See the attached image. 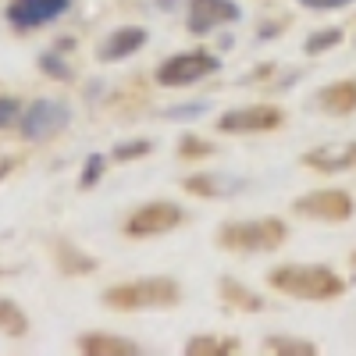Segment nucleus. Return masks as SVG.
Returning <instances> with one entry per match:
<instances>
[{"label": "nucleus", "mask_w": 356, "mask_h": 356, "mask_svg": "<svg viewBox=\"0 0 356 356\" xmlns=\"http://www.w3.org/2000/svg\"><path fill=\"white\" fill-rule=\"evenodd\" d=\"M267 278L278 292L300 296V300H335L346 292V282L324 264H282Z\"/></svg>", "instance_id": "obj_1"}, {"label": "nucleus", "mask_w": 356, "mask_h": 356, "mask_svg": "<svg viewBox=\"0 0 356 356\" xmlns=\"http://www.w3.org/2000/svg\"><path fill=\"white\" fill-rule=\"evenodd\" d=\"M182 300V289L175 278H139L125 285H111L104 292V303L114 310H157V307H175Z\"/></svg>", "instance_id": "obj_2"}, {"label": "nucleus", "mask_w": 356, "mask_h": 356, "mask_svg": "<svg viewBox=\"0 0 356 356\" xmlns=\"http://www.w3.org/2000/svg\"><path fill=\"white\" fill-rule=\"evenodd\" d=\"M218 243L235 253H267L285 243L282 218H253V221H228L218 232Z\"/></svg>", "instance_id": "obj_3"}, {"label": "nucleus", "mask_w": 356, "mask_h": 356, "mask_svg": "<svg viewBox=\"0 0 356 356\" xmlns=\"http://www.w3.org/2000/svg\"><path fill=\"white\" fill-rule=\"evenodd\" d=\"M68 122H72L68 104L43 97V100H33V104L22 111L18 132H22V139H29V143H50L54 136H61V132L68 129Z\"/></svg>", "instance_id": "obj_4"}, {"label": "nucleus", "mask_w": 356, "mask_h": 356, "mask_svg": "<svg viewBox=\"0 0 356 356\" xmlns=\"http://www.w3.org/2000/svg\"><path fill=\"white\" fill-rule=\"evenodd\" d=\"M182 221H186V211H182L178 203H171V200L143 203L139 211L125 221V235H132V239H150V235L175 232Z\"/></svg>", "instance_id": "obj_5"}, {"label": "nucleus", "mask_w": 356, "mask_h": 356, "mask_svg": "<svg viewBox=\"0 0 356 356\" xmlns=\"http://www.w3.org/2000/svg\"><path fill=\"white\" fill-rule=\"evenodd\" d=\"M221 68V61L214 54H175L157 68V82L161 86H189V82H200L207 75H214Z\"/></svg>", "instance_id": "obj_6"}, {"label": "nucleus", "mask_w": 356, "mask_h": 356, "mask_svg": "<svg viewBox=\"0 0 356 356\" xmlns=\"http://www.w3.org/2000/svg\"><path fill=\"white\" fill-rule=\"evenodd\" d=\"M296 214L303 218H317V221H346L353 218V196L342 193V189H317V193H307L292 203Z\"/></svg>", "instance_id": "obj_7"}, {"label": "nucleus", "mask_w": 356, "mask_h": 356, "mask_svg": "<svg viewBox=\"0 0 356 356\" xmlns=\"http://www.w3.org/2000/svg\"><path fill=\"white\" fill-rule=\"evenodd\" d=\"M282 118H285V114H282L278 107L253 104V107L225 111V114L218 118V129H221V132H267V129H278Z\"/></svg>", "instance_id": "obj_8"}, {"label": "nucleus", "mask_w": 356, "mask_h": 356, "mask_svg": "<svg viewBox=\"0 0 356 356\" xmlns=\"http://www.w3.org/2000/svg\"><path fill=\"white\" fill-rule=\"evenodd\" d=\"M243 11L232 0H189V33L196 36H211L218 25L239 22Z\"/></svg>", "instance_id": "obj_9"}, {"label": "nucleus", "mask_w": 356, "mask_h": 356, "mask_svg": "<svg viewBox=\"0 0 356 356\" xmlns=\"http://www.w3.org/2000/svg\"><path fill=\"white\" fill-rule=\"evenodd\" d=\"M68 4L72 0H11L8 4V22L18 29V33H29V29L47 25L57 15H65Z\"/></svg>", "instance_id": "obj_10"}, {"label": "nucleus", "mask_w": 356, "mask_h": 356, "mask_svg": "<svg viewBox=\"0 0 356 356\" xmlns=\"http://www.w3.org/2000/svg\"><path fill=\"white\" fill-rule=\"evenodd\" d=\"M146 47V29L143 25H125V29H114L107 36V43L100 47V61H125L136 50Z\"/></svg>", "instance_id": "obj_11"}, {"label": "nucleus", "mask_w": 356, "mask_h": 356, "mask_svg": "<svg viewBox=\"0 0 356 356\" xmlns=\"http://www.w3.org/2000/svg\"><path fill=\"white\" fill-rule=\"evenodd\" d=\"M79 349L86 356H136L139 346L129 342V339H118V335H82L79 339Z\"/></svg>", "instance_id": "obj_12"}, {"label": "nucleus", "mask_w": 356, "mask_h": 356, "mask_svg": "<svg viewBox=\"0 0 356 356\" xmlns=\"http://www.w3.org/2000/svg\"><path fill=\"white\" fill-rule=\"evenodd\" d=\"M321 107H328L335 114H346L356 107V82H339V86H328L321 93Z\"/></svg>", "instance_id": "obj_13"}, {"label": "nucleus", "mask_w": 356, "mask_h": 356, "mask_svg": "<svg viewBox=\"0 0 356 356\" xmlns=\"http://www.w3.org/2000/svg\"><path fill=\"white\" fill-rule=\"evenodd\" d=\"M221 353H239V339H214L200 335L186 346V356H221Z\"/></svg>", "instance_id": "obj_14"}, {"label": "nucleus", "mask_w": 356, "mask_h": 356, "mask_svg": "<svg viewBox=\"0 0 356 356\" xmlns=\"http://www.w3.org/2000/svg\"><path fill=\"white\" fill-rule=\"evenodd\" d=\"M0 332H4V335H25V332H29L25 310H22L18 303L4 300V296H0Z\"/></svg>", "instance_id": "obj_15"}, {"label": "nucleus", "mask_w": 356, "mask_h": 356, "mask_svg": "<svg viewBox=\"0 0 356 356\" xmlns=\"http://www.w3.org/2000/svg\"><path fill=\"white\" fill-rule=\"evenodd\" d=\"M307 164L321 168V171H342L349 164H356V143L349 146L346 154H328V150H317V154H307Z\"/></svg>", "instance_id": "obj_16"}, {"label": "nucleus", "mask_w": 356, "mask_h": 356, "mask_svg": "<svg viewBox=\"0 0 356 356\" xmlns=\"http://www.w3.org/2000/svg\"><path fill=\"white\" fill-rule=\"evenodd\" d=\"M264 349L267 353H289V356H314L317 353L314 342H307V339H285V335H271L264 342Z\"/></svg>", "instance_id": "obj_17"}, {"label": "nucleus", "mask_w": 356, "mask_h": 356, "mask_svg": "<svg viewBox=\"0 0 356 356\" xmlns=\"http://www.w3.org/2000/svg\"><path fill=\"white\" fill-rule=\"evenodd\" d=\"M339 43H342V29H321V33H314V36L307 40V54L317 57V54L332 50V47H339Z\"/></svg>", "instance_id": "obj_18"}, {"label": "nucleus", "mask_w": 356, "mask_h": 356, "mask_svg": "<svg viewBox=\"0 0 356 356\" xmlns=\"http://www.w3.org/2000/svg\"><path fill=\"white\" fill-rule=\"evenodd\" d=\"M104 171H107V157H100V154H89L86 157V164H82V178H79V186L82 189H93L100 178H104Z\"/></svg>", "instance_id": "obj_19"}, {"label": "nucleus", "mask_w": 356, "mask_h": 356, "mask_svg": "<svg viewBox=\"0 0 356 356\" xmlns=\"http://www.w3.org/2000/svg\"><path fill=\"white\" fill-rule=\"evenodd\" d=\"M225 296H228L232 303L246 307V310H260V300H257V296H250V292H246V285H235L232 278H225Z\"/></svg>", "instance_id": "obj_20"}, {"label": "nucleus", "mask_w": 356, "mask_h": 356, "mask_svg": "<svg viewBox=\"0 0 356 356\" xmlns=\"http://www.w3.org/2000/svg\"><path fill=\"white\" fill-rule=\"evenodd\" d=\"M211 111V104L207 100H196V104H178V107H168L164 118L168 122H186V118H196V114H207Z\"/></svg>", "instance_id": "obj_21"}, {"label": "nucleus", "mask_w": 356, "mask_h": 356, "mask_svg": "<svg viewBox=\"0 0 356 356\" xmlns=\"http://www.w3.org/2000/svg\"><path fill=\"white\" fill-rule=\"evenodd\" d=\"M186 189H193V193H207V196H214V193H228V189H239V186H221V178H214V175H207V178H189V182H186Z\"/></svg>", "instance_id": "obj_22"}, {"label": "nucleus", "mask_w": 356, "mask_h": 356, "mask_svg": "<svg viewBox=\"0 0 356 356\" xmlns=\"http://www.w3.org/2000/svg\"><path fill=\"white\" fill-rule=\"evenodd\" d=\"M154 146L146 143V139H136V143H125V146H118L114 150V161H136V157H146Z\"/></svg>", "instance_id": "obj_23"}, {"label": "nucleus", "mask_w": 356, "mask_h": 356, "mask_svg": "<svg viewBox=\"0 0 356 356\" xmlns=\"http://www.w3.org/2000/svg\"><path fill=\"white\" fill-rule=\"evenodd\" d=\"M40 68H43L50 79H72V68H68L57 54H43V57H40Z\"/></svg>", "instance_id": "obj_24"}, {"label": "nucleus", "mask_w": 356, "mask_h": 356, "mask_svg": "<svg viewBox=\"0 0 356 356\" xmlns=\"http://www.w3.org/2000/svg\"><path fill=\"white\" fill-rule=\"evenodd\" d=\"M18 118H22V104H18L15 97H0V129L15 125Z\"/></svg>", "instance_id": "obj_25"}, {"label": "nucleus", "mask_w": 356, "mask_h": 356, "mask_svg": "<svg viewBox=\"0 0 356 356\" xmlns=\"http://www.w3.org/2000/svg\"><path fill=\"white\" fill-rule=\"evenodd\" d=\"M303 8H314V11H328V8H346L353 0H300Z\"/></svg>", "instance_id": "obj_26"}, {"label": "nucleus", "mask_w": 356, "mask_h": 356, "mask_svg": "<svg viewBox=\"0 0 356 356\" xmlns=\"http://www.w3.org/2000/svg\"><path fill=\"white\" fill-rule=\"evenodd\" d=\"M157 4H161V11H175V8H178V0H157Z\"/></svg>", "instance_id": "obj_27"}, {"label": "nucleus", "mask_w": 356, "mask_h": 356, "mask_svg": "<svg viewBox=\"0 0 356 356\" xmlns=\"http://www.w3.org/2000/svg\"><path fill=\"white\" fill-rule=\"evenodd\" d=\"M4 275H8V271H0V278H4Z\"/></svg>", "instance_id": "obj_28"}]
</instances>
